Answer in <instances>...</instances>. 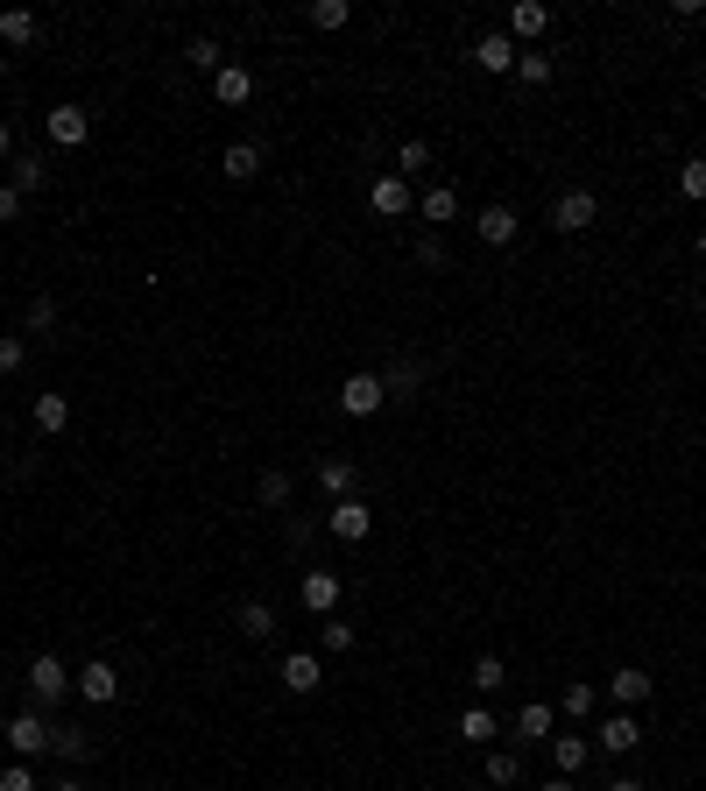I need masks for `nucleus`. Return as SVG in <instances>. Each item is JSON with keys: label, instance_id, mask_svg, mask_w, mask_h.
Segmentation results:
<instances>
[{"label": "nucleus", "instance_id": "1", "mask_svg": "<svg viewBox=\"0 0 706 791\" xmlns=\"http://www.w3.org/2000/svg\"><path fill=\"white\" fill-rule=\"evenodd\" d=\"M71 693H79V671H71L64 658H57V650H43V658L28 664V699H36V707L50 714V707H64Z\"/></svg>", "mask_w": 706, "mask_h": 791}, {"label": "nucleus", "instance_id": "2", "mask_svg": "<svg viewBox=\"0 0 706 791\" xmlns=\"http://www.w3.org/2000/svg\"><path fill=\"white\" fill-rule=\"evenodd\" d=\"M43 134H50L57 148H85V142H93V113L64 99V107H50V113H43Z\"/></svg>", "mask_w": 706, "mask_h": 791}, {"label": "nucleus", "instance_id": "3", "mask_svg": "<svg viewBox=\"0 0 706 791\" xmlns=\"http://www.w3.org/2000/svg\"><path fill=\"white\" fill-rule=\"evenodd\" d=\"M8 750L14 756H43V750H50V714H43V707H22L8 721Z\"/></svg>", "mask_w": 706, "mask_h": 791}, {"label": "nucleus", "instance_id": "4", "mask_svg": "<svg viewBox=\"0 0 706 791\" xmlns=\"http://www.w3.org/2000/svg\"><path fill=\"white\" fill-rule=\"evenodd\" d=\"M594 219H600L594 191H559V199H551V227H559V233H587Z\"/></svg>", "mask_w": 706, "mask_h": 791}, {"label": "nucleus", "instance_id": "5", "mask_svg": "<svg viewBox=\"0 0 706 791\" xmlns=\"http://www.w3.org/2000/svg\"><path fill=\"white\" fill-rule=\"evenodd\" d=\"M325 530H333L339 544H360V537L374 530V510L360 495H347V502H333V510H325Z\"/></svg>", "mask_w": 706, "mask_h": 791}, {"label": "nucleus", "instance_id": "6", "mask_svg": "<svg viewBox=\"0 0 706 791\" xmlns=\"http://www.w3.org/2000/svg\"><path fill=\"white\" fill-rule=\"evenodd\" d=\"M382 403H388L382 375H347V382H339V410H347V417H374Z\"/></svg>", "mask_w": 706, "mask_h": 791}, {"label": "nucleus", "instance_id": "7", "mask_svg": "<svg viewBox=\"0 0 706 791\" xmlns=\"http://www.w3.org/2000/svg\"><path fill=\"white\" fill-rule=\"evenodd\" d=\"M545 28H551V8H545V0H516V8H508V28H502V36L523 50V43H537Z\"/></svg>", "mask_w": 706, "mask_h": 791}, {"label": "nucleus", "instance_id": "8", "mask_svg": "<svg viewBox=\"0 0 706 791\" xmlns=\"http://www.w3.org/2000/svg\"><path fill=\"white\" fill-rule=\"evenodd\" d=\"M79 699H93V707H113V699H120V671H113L107 658L79 664Z\"/></svg>", "mask_w": 706, "mask_h": 791}, {"label": "nucleus", "instance_id": "9", "mask_svg": "<svg viewBox=\"0 0 706 791\" xmlns=\"http://www.w3.org/2000/svg\"><path fill=\"white\" fill-rule=\"evenodd\" d=\"M276 679H283V693H297V699H304V693H319V685H325V664L311 658V650H290Z\"/></svg>", "mask_w": 706, "mask_h": 791}, {"label": "nucleus", "instance_id": "10", "mask_svg": "<svg viewBox=\"0 0 706 791\" xmlns=\"http://www.w3.org/2000/svg\"><path fill=\"white\" fill-rule=\"evenodd\" d=\"M474 233H480V241H488V248H508V241H516V233H523V219H516V205H480V219H474Z\"/></svg>", "mask_w": 706, "mask_h": 791}, {"label": "nucleus", "instance_id": "11", "mask_svg": "<svg viewBox=\"0 0 706 791\" xmlns=\"http://www.w3.org/2000/svg\"><path fill=\"white\" fill-rule=\"evenodd\" d=\"M213 99H219V107H248V99H254V71L248 64H219L213 71Z\"/></svg>", "mask_w": 706, "mask_h": 791}, {"label": "nucleus", "instance_id": "12", "mask_svg": "<svg viewBox=\"0 0 706 791\" xmlns=\"http://www.w3.org/2000/svg\"><path fill=\"white\" fill-rule=\"evenodd\" d=\"M368 205H374L382 219H403V213H410V177H396V170H388V177H374Z\"/></svg>", "mask_w": 706, "mask_h": 791}, {"label": "nucleus", "instance_id": "13", "mask_svg": "<svg viewBox=\"0 0 706 791\" xmlns=\"http://www.w3.org/2000/svg\"><path fill=\"white\" fill-rule=\"evenodd\" d=\"M650 671H643V664H622V671H614V679H608V693H614V707H629V714H636L643 707V699H650Z\"/></svg>", "mask_w": 706, "mask_h": 791}, {"label": "nucleus", "instance_id": "14", "mask_svg": "<svg viewBox=\"0 0 706 791\" xmlns=\"http://www.w3.org/2000/svg\"><path fill=\"white\" fill-rule=\"evenodd\" d=\"M297 594H304V608H311V615H333V608H339V573L311 565V573H304V587H297Z\"/></svg>", "mask_w": 706, "mask_h": 791}, {"label": "nucleus", "instance_id": "15", "mask_svg": "<svg viewBox=\"0 0 706 791\" xmlns=\"http://www.w3.org/2000/svg\"><path fill=\"white\" fill-rule=\"evenodd\" d=\"M516 57H523V50H516V43L502 36V28L474 43V64H480V71H494V79H502V71H516Z\"/></svg>", "mask_w": 706, "mask_h": 791}, {"label": "nucleus", "instance_id": "16", "mask_svg": "<svg viewBox=\"0 0 706 791\" xmlns=\"http://www.w3.org/2000/svg\"><path fill=\"white\" fill-rule=\"evenodd\" d=\"M636 742H643V728H636V714H629V707L600 721V750H608V756H629Z\"/></svg>", "mask_w": 706, "mask_h": 791}, {"label": "nucleus", "instance_id": "17", "mask_svg": "<svg viewBox=\"0 0 706 791\" xmlns=\"http://www.w3.org/2000/svg\"><path fill=\"white\" fill-rule=\"evenodd\" d=\"M417 219H424V227H453V219H459V191L453 184H431L424 199H417Z\"/></svg>", "mask_w": 706, "mask_h": 791}, {"label": "nucleus", "instance_id": "18", "mask_svg": "<svg viewBox=\"0 0 706 791\" xmlns=\"http://www.w3.org/2000/svg\"><path fill=\"white\" fill-rule=\"evenodd\" d=\"M587 756H594V742L579 735H551V764H559V778H579V770H587Z\"/></svg>", "mask_w": 706, "mask_h": 791}, {"label": "nucleus", "instance_id": "19", "mask_svg": "<svg viewBox=\"0 0 706 791\" xmlns=\"http://www.w3.org/2000/svg\"><path fill=\"white\" fill-rule=\"evenodd\" d=\"M28 417H36V431H50V439H57V431H71V396L64 389H43Z\"/></svg>", "mask_w": 706, "mask_h": 791}, {"label": "nucleus", "instance_id": "20", "mask_svg": "<svg viewBox=\"0 0 706 791\" xmlns=\"http://www.w3.org/2000/svg\"><path fill=\"white\" fill-rule=\"evenodd\" d=\"M219 170H227L234 184H248V177H262V142H227V156H219Z\"/></svg>", "mask_w": 706, "mask_h": 791}, {"label": "nucleus", "instance_id": "21", "mask_svg": "<svg viewBox=\"0 0 706 791\" xmlns=\"http://www.w3.org/2000/svg\"><path fill=\"white\" fill-rule=\"evenodd\" d=\"M494 735H502V721H494L488 707H467V714H459V742H467V750H488Z\"/></svg>", "mask_w": 706, "mask_h": 791}, {"label": "nucleus", "instance_id": "22", "mask_svg": "<svg viewBox=\"0 0 706 791\" xmlns=\"http://www.w3.org/2000/svg\"><path fill=\"white\" fill-rule=\"evenodd\" d=\"M0 43H8V50H28V43H36V14L28 8H0Z\"/></svg>", "mask_w": 706, "mask_h": 791}, {"label": "nucleus", "instance_id": "23", "mask_svg": "<svg viewBox=\"0 0 706 791\" xmlns=\"http://www.w3.org/2000/svg\"><path fill=\"white\" fill-rule=\"evenodd\" d=\"M551 735V707L545 699H523V714H516V742L530 750V742H545Z\"/></svg>", "mask_w": 706, "mask_h": 791}, {"label": "nucleus", "instance_id": "24", "mask_svg": "<svg viewBox=\"0 0 706 791\" xmlns=\"http://www.w3.org/2000/svg\"><path fill=\"white\" fill-rule=\"evenodd\" d=\"M417 382H424V368H417V361H388V368H382V389H388V403H396V396L410 403V396H417Z\"/></svg>", "mask_w": 706, "mask_h": 791}, {"label": "nucleus", "instance_id": "25", "mask_svg": "<svg viewBox=\"0 0 706 791\" xmlns=\"http://www.w3.org/2000/svg\"><path fill=\"white\" fill-rule=\"evenodd\" d=\"M240 636H248V644L276 636V608H268V601H240Z\"/></svg>", "mask_w": 706, "mask_h": 791}, {"label": "nucleus", "instance_id": "26", "mask_svg": "<svg viewBox=\"0 0 706 791\" xmlns=\"http://www.w3.org/2000/svg\"><path fill=\"white\" fill-rule=\"evenodd\" d=\"M319 488H325L333 502H347V495H354V459H325V467H319Z\"/></svg>", "mask_w": 706, "mask_h": 791}, {"label": "nucleus", "instance_id": "27", "mask_svg": "<svg viewBox=\"0 0 706 791\" xmlns=\"http://www.w3.org/2000/svg\"><path fill=\"white\" fill-rule=\"evenodd\" d=\"M50 750L64 756V764H85V756H93V742H85L79 728H57V721H50Z\"/></svg>", "mask_w": 706, "mask_h": 791}, {"label": "nucleus", "instance_id": "28", "mask_svg": "<svg viewBox=\"0 0 706 791\" xmlns=\"http://www.w3.org/2000/svg\"><path fill=\"white\" fill-rule=\"evenodd\" d=\"M43 177H50V163H43V156H14V170H8V184H14V191H22V199H28V191H36V184H43Z\"/></svg>", "mask_w": 706, "mask_h": 791}, {"label": "nucleus", "instance_id": "29", "mask_svg": "<svg viewBox=\"0 0 706 791\" xmlns=\"http://www.w3.org/2000/svg\"><path fill=\"white\" fill-rule=\"evenodd\" d=\"M474 685H480V693H502V685H508V664L494 658V650H480V658H474Z\"/></svg>", "mask_w": 706, "mask_h": 791}, {"label": "nucleus", "instance_id": "30", "mask_svg": "<svg viewBox=\"0 0 706 791\" xmlns=\"http://www.w3.org/2000/svg\"><path fill=\"white\" fill-rule=\"evenodd\" d=\"M354 22V0H311V28H347Z\"/></svg>", "mask_w": 706, "mask_h": 791}, {"label": "nucleus", "instance_id": "31", "mask_svg": "<svg viewBox=\"0 0 706 791\" xmlns=\"http://www.w3.org/2000/svg\"><path fill=\"white\" fill-rule=\"evenodd\" d=\"M184 64H191V71H219L227 57H219V43H213V36H191V43H184Z\"/></svg>", "mask_w": 706, "mask_h": 791}, {"label": "nucleus", "instance_id": "32", "mask_svg": "<svg viewBox=\"0 0 706 791\" xmlns=\"http://www.w3.org/2000/svg\"><path fill=\"white\" fill-rule=\"evenodd\" d=\"M594 699H600L594 685H587V679H573V685H565V693H559V707L573 714V721H587V714H594Z\"/></svg>", "mask_w": 706, "mask_h": 791}, {"label": "nucleus", "instance_id": "33", "mask_svg": "<svg viewBox=\"0 0 706 791\" xmlns=\"http://www.w3.org/2000/svg\"><path fill=\"white\" fill-rule=\"evenodd\" d=\"M417 170H431V142H417V134H410V142L396 148V177H417Z\"/></svg>", "mask_w": 706, "mask_h": 791}, {"label": "nucleus", "instance_id": "34", "mask_svg": "<svg viewBox=\"0 0 706 791\" xmlns=\"http://www.w3.org/2000/svg\"><path fill=\"white\" fill-rule=\"evenodd\" d=\"M254 495H262V510H283V502H290V474H276V467H268L262 481H254Z\"/></svg>", "mask_w": 706, "mask_h": 791}, {"label": "nucleus", "instance_id": "35", "mask_svg": "<svg viewBox=\"0 0 706 791\" xmlns=\"http://www.w3.org/2000/svg\"><path fill=\"white\" fill-rule=\"evenodd\" d=\"M516 778H523V756L516 750H494L488 756V784H516Z\"/></svg>", "mask_w": 706, "mask_h": 791}, {"label": "nucleus", "instance_id": "36", "mask_svg": "<svg viewBox=\"0 0 706 791\" xmlns=\"http://www.w3.org/2000/svg\"><path fill=\"white\" fill-rule=\"evenodd\" d=\"M679 191H685L693 205H706V156H693V163L679 170Z\"/></svg>", "mask_w": 706, "mask_h": 791}, {"label": "nucleus", "instance_id": "37", "mask_svg": "<svg viewBox=\"0 0 706 791\" xmlns=\"http://www.w3.org/2000/svg\"><path fill=\"white\" fill-rule=\"evenodd\" d=\"M516 79L523 85H551V57H530V50H523L516 57Z\"/></svg>", "mask_w": 706, "mask_h": 791}, {"label": "nucleus", "instance_id": "38", "mask_svg": "<svg viewBox=\"0 0 706 791\" xmlns=\"http://www.w3.org/2000/svg\"><path fill=\"white\" fill-rule=\"evenodd\" d=\"M319 644H325V650H354V622H333V615H325Z\"/></svg>", "mask_w": 706, "mask_h": 791}, {"label": "nucleus", "instance_id": "39", "mask_svg": "<svg viewBox=\"0 0 706 791\" xmlns=\"http://www.w3.org/2000/svg\"><path fill=\"white\" fill-rule=\"evenodd\" d=\"M57 325V297H36V304H28V333H50Z\"/></svg>", "mask_w": 706, "mask_h": 791}, {"label": "nucleus", "instance_id": "40", "mask_svg": "<svg viewBox=\"0 0 706 791\" xmlns=\"http://www.w3.org/2000/svg\"><path fill=\"white\" fill-rule=\"evenodd\" d=\"M319 530H325V524H311V516H290V530H283V537H290V551H304Z\"/></svg>", "mask_w": 706, "mask_h": 791}, {"label": "nucleus", "instance_id": "41", "mask_svg": "<svg viewBox=\"0 0 706 791\" xmlns=\"http://www.w3.org/2000/svg\"><path fill=\"white\" fill-rule=\"evenodd\" d=\"M0 791H43V784L28 778V764H8V770H0Z\"/></svg>", "mask_w": 706, "mask_h": 791}, {"label": "nucleus", "instance_id": "42", "mask_svg": "<svg viewBox=\"0 0 706 791\" xmlns=\"http://www.w3.org/2000/svg\"><path fill=\"white\" fill-rule=\"evenodd\" d=\"M417 262H424V268H445V241H439V233H424V241H417Z\"/></svg>", "mask_w": 706, "mask_h": 791}, {"label": "nucleus", "instance_id": "43", "mask_svg": "<svg viewBox=\"0 0 706 791\" xmlns=\"http://www.w3.org/2000/svg\"><path fill=\"white\" fill-rule=\"evenodd\" d=\"M22 361H28V347H22V339H0V375H14Z\"/></svg>", "mask_w": 706, "mask_h": 791}, {"label": "nucleus", "instance_id": "44", "mask_svg": "<svg viewBox=\"0 0 706 791\" xmlns=\"http://www.w3.org/2000/svg\"><path fill=\"white\" fill-rule=\"evenodd\" d=\"M8 219H22V191L0 184V227H8Z\"/></svg>", "mask_w": 706, "mask_h": 791}, {"label": "nucleus", "instance_id": "45", "mask_svg": "<svg viewBox=\"0 0 706 791\" xmlns=\"http://www.w3.org/2000/svg\"><path fill=\"white\" fill-rule=\"evenodd\" d=\"M537 791H579V778H551V784H537Z\"/></svg>", "mask_w": 706, "mask_h": 791}, {"label": "nucleus", "instance_id": "46", "mask_svg": "<svg viewBox=\"0 0 706 791\" xmlns=\"http://www.w3.org/2000/svg\"><path fill=\"white\" fill-rule=\"evenodd\" d=\"M0 156H14V128L8 121H0Z\"/></svg>", "mask_w": 706, "mask_h": 791}, {"label": "nucleus", "instance_id": "47", "mask_svg": "<svg viewBox=\"0 0 706 791\" xmlns=\"http://www.w3.org/2000/svg\"><path fill=\"white\" fill-rule=\"evenodd\" d=\"M693 248H699V262H706V219H699V227H693Z\"/></svg>", "mask_w": 706, "mask_h": 791}, {"label": "nucleus", "instance_id": "48", "mask_svg": "<svg viewBox=\"0 0 706 791\" xmlns=\"http://www.w3.org/2000/svg\"><path fill=\"white\" fill-rule=\"evenodd\" d=\"M608 791H643V784H636V778H614V784H608Z\"/></svg>", "mask_w": 706, "mask_h": 791}, {"label": "nucleus", "instance_id": "49", "mask_svg": "<svg viewBox=\"0 0 706 791\" xmlns=\"http://www.w3.org/2000/svg\"><path fill=\"white\" fill-rule=\"evenodd\" d=\"M50 791H85V784H79V778H64V784H50Z\"/></svg>", "mask_w": 706, "mask_h": 791}, {"label": "nucleus", "instance_id": "50", "mask_svg": "<svg viewBox=\"0 0 706 791\" xmlns=\"http://www.w3.org/2000/svg\"><path fill=\"white\" fill-rule=\"evenodd\" d=\"M0 85H8V50H0Z\"/></svg>", "mask_w": 706, "mask_h": 791}]
</instances>
